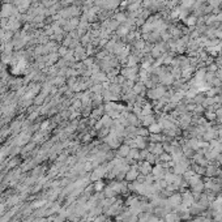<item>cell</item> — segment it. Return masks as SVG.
<instances>
[{
    "label": "cell",
    "instance_id": "cell-1",
    "mask_svg": "<svg viewBox=\"0 0 222 222\" xmlns=\"http://www.w3.org/2000/svg\"><path fill=\"white\" fill-rule=\"evenodd\" d=\"M167 203H169V205H171V206H179L182 203V196L180 195H171L170 197H169Z\"/></svg>",
    "mask_w": 222,
    "mask_h": 222
},
{
    "label": "cell",
    "instance_id": "cell-2",
    "mask_svg": "<svg viewBox=\"0 0 222 222\" xmlns=\"http://www.w3.org/2000/svg\"><path fill=\"white\" fill-rule=\"evenodd\" d=\"M165 219L166 222H178L180 219V217H179L178 213H167L165 216Z\"/></svg>",
    "mask_w": 222,
    "mask_h": 222
},
{
    "label": "cell",
    "instance_id": "cell-3",
    "mask_svg": "<svg viewBox=\"0 0 222 222\" xmlns=\"http://www.w3.org/2000/svg\"><path fill=\"white\" fill-rule=\"evenodd\" d=\"M138 176V174H137V170L136 169H132V170H128V173H127V175H125V179L127 180H135L136 178Z\"/></svg>",
    "mask_w": 222,
    "mask_h": 222
},
{
    "label": "cell",
    "instance_id": "cell-4",
    "mask_svg": "<svg viewBox=\"0 0 222 222\" xmlns=\"http://www.w3.org/2000/svg\"><path fill=\"white\" fill-rule=\"evenodd\" d=\"M140 171L144 174V175H146L149 171H152V166H150V163L149 162H144L143 165L140 166Z\"/></svg>",
    "mask_w": 222,
    "mask_h": 222
},
{
    "label": "cell",
    "instance_id": "cell-5",
    "mask_svg": "<svg viewBox=\"0 0 222 222\" xmlns=\"http://www.w3.org/2000/svg\"><path fill=\"white\" fill-rule=\"evenodd\" d=\"M205 188V184L203 183V182H199V183H196V184H193L192 186V190H193V192H196V193H199V192H201V191Z\"/></svg>",
    "mask_w": 222,
    "mask_h": 222
},
{
    "label": "cell",
    "instance_id": "cell-6",
    "mask_svg": "<svg viewBox=\"0 0 222 222\" xmlns=\"http://www.w3.org/2000/svg\"><path fill=\"white\" fill-rule=\"evenodd\" d=\"M130 146L128 145H123L120 146L119 149V157H125V156H128V153H130Z\"/></svg>",
    "mask_w": 222,
    "mask_h": 222
},
{
    "label": "cell",
    "instance_id": "cell-7",
    "mask_svg": "<svg viewBox=\"0 0 222 222\" xmlns=\"http://www.w3.org/2000/svg\"><path fill=\"white\" fill-rule=\"evenodd\" d=\"M161 130H162V127H161L160 124H156V123H153L152 125H149V131L152 133H160Z\"/></svg>",
    "mask_w": 222,
    "mask_h": 222
},
{
    "label": "cell",
    "instance_id": "cell-8",
    "mask_svg": "<svg viewBox=\"0 0 222 222\" xmlns=\"http://www.w3.org/2000/svg\"><path fill=\"white\" fill-rule=\"evenodd\" d=\"M144 124L145 125H152L153 123H154V118L152 116V115H146V116H144Z\"/></svg>",
    "mask_w": 222,
    "mask_h": 222
},
{
    "label": "cell",
    "instance_id": "cell-9",
    "mask_svg": "<svg viewBox=\"0 0 222 222\" xmlns=\"http://www.w3.org/2000/svg\"><path fill=\"white\" fill-rule=\"evenodd\" d=\"M205 174L208 176H213L214 174H216V167L214 166H210V167H208V170H205Z\"/></svg>",
    "mask_w": 222,
    "mask_h": 222
},
{
    "label": "cell",
    "instance_id": "cell-10",
    "mask_svg": "<svg viewBox=\"0 0 222 222\" xmlns=\"http://www.w3.org/2000/svg\"><path fill=\"white\" fill-rule=\"evenodd\" d=\"M102 188H103V183H102V182H98L97 186H95V190L99 191V190H102Z\"/></svg>",
    "mask_w": 222,
    "mask_h": 222
},
{
    "label": "cell",
    "instance_id": "cell-11",
    "mask_svg": "<svg viewBox=\"0 0 222 222\" xmlns=\"http://www.w3.org/2000/svg\"><path fill=\"white\" fill-rule=\"evenodd\" d=\"M161 160H162V161H169V160H170V156L162 154V156H161Z\"/></svg>",
    "mask_w": 222,
    "mask_h": 222
}]
</instances>
